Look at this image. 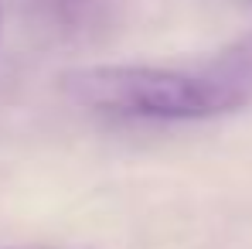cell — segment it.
Returning <instances> with one entry per match:
<instances>
[{"instance_id":"cell-1","label":"cell","mask_w":252,"mask_h":249,"mask_svg":"<svg viewBox=\"0 0 252 249\" xmlns=\"http://www.w3.org/2000/svg\"><path fill=\"white\" fill-rule=\"evenodd\" d=\"M58 89L75 106L129 120H208L235 109L205 75L157 65H79L58 75Z\"/></svg>"},{"instance_id":"cell-3","label":"cell","mask_w":252,"mask_h":249,"mask_svg":"<svg viewBox=\"0 0 252 249\" xmlns=\"http://www.w3.org/2000/svg\"><path fill=\"white\" fill-rule=\"evenodd\" d=\"M14 249H65V246H14Z\"/></svg>"},{"instance_id":"cell-2","label":"cell","mask_w":252,"mask_h":249,"mask_svg":"<svg viewBox=\"0 0 252 249\" xmlns=\"http://www.w3.org/2000/svg\"><path fill=\"white\" fill-rule=\"evenodd\" d=\"M205 79L218 85L235 103V109L252 103V35L242 38L239 44H232L228 51H221L208 65Z\"/></svg>"}]
</instances>
